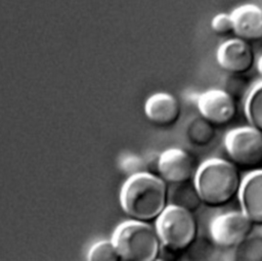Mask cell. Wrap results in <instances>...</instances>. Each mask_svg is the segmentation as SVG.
<instances>
[{
  "label": "cell",
  "mask_w": 262,
  "mask_h": 261,
  "mask_svg": "<svg viewBox=\"0 0 262 261\" xmlns=\"http://www.w3.org/2000/svg\"><path fill=\"white\" fill-rule=\"evenodd\" d=\"M88 259L90 261H119L120 256L111 238L95 243L88 252Z\"/></svg>",
  "instance_id": "obj_17"
},
{
  "label": "cell",
  "mask_w": 262,
  "mask_h": 261,
  "mask_svg": "<svg viewBox=\"0 0 262 261\" xmlns=\"http://www.w3.org/2000/svg\"><path fill=\"white\" fill-rule=\"evenodd\" d=\"M111 238L122 261H156L160 258L162 242L149 222L124 221L116 227Z\"/></svg>",
  "instance_id": "obj_3"
},
{
  "label": "cell",
  "mask_w": 262,
  "mask_h": 261,
  "mask_svg": "<svg viewBox=\"0 0 262 261\" xmlns=\"http://www.w3.org/2000/svg\"><path fill=\"white\" fill-rule=\"evenodd\" d=\"M230 14L237 38L250 43L262 40V8L260 6L252 3L243 4L235 7Z\"/></svg>",
  "instance_id": "obj_11"
},
{
  "label": "cell",
  "mask_w": 262,
  "mask_h": 261,
  "mask_svg": "<svg viewBox=\"0 0 262 261\" xmlns=\"http://www.w3.org/2000/svg\"><path fill=\"white\" fill-rule=\"evenodd\" d=\"M200 115L214 126H225L237 115V101L224 89H210L198 97Z\"/></svg>",
  "instance_id": "obj_7"
},
{
  "label": "cell",
  "mask_w": 262,
  "mask_h": 261,
  "mask_svg": "<svg viewBox=\"0 0 262 261\" xmlns=\"http://www.w3.org/2000/svg\"><path fill=\"white\" fill-rule=\"evenodd\" d=\"M203 205L222 208L238 195L243 179L237 167L224 159L213 158L204 162L193 178Z\"/></svg>",
  "instance_id": "obj_2"
},
{
  "label": "cell",
  "mask_w": 262,
  "mask_h": 261,
  "mask_svg": "<svg viewBox=\"0 0 262 261\" xmlns=\"http://www.w3.org/2000/svg\"><path fill=\"white\" fill-rule=\"evenodd\" d=\"M184 133L188 143L198 147L208 146L216 138L215 126L201 115L187 122Z\"/></svg>",
  "instance_id": "obj_14"
},
{
  "label": "cell",
  "mask_w": 262,
  "mask_h": 261,
  "mask_svg": "<svg viewBox=\"0 0 262 261\" xmlns=\"http://www.w3.org/2000/svg\"><path fill=\"white\" fill-rule=\"evenodd\" d=\"M144 159L145 172L159 176V159L160 154H150Z\"/></svg>",
  "instance_id": "obj_20"
},
{
  "label": "cell",
  "mask_w": 262,
  "mask_h": 261,
  "mask_svg": "<svg viewBox=\"0 0 262 261\" xmlns=\"http://www.w3.org/2000/svg\"><path fill=\"white\" fill-rule=\"evenodd\" d=\"M216 59L224 72L232 75H247L256 61L250 42L241 38L224 41L217 49Z\"/></svg>",
  "instance_id": "obj_8"
},
{
  "label": "cell",
  "mask_w": 262,
  "mask_h": 261,
  "mask_svg": "<svg viewBox=\"0 0 262 261\" xmlns=\"http://www.w3.org/2000/svg\"><path fill=\"white\" fill-rule=\"evenodd\" d=\"M255 224L243 211H230L216 216L210 223L213 242L225 249H233L251 233Z\"/></svg>",
  "instance_id": "obj_6"
},
{
  "label": "cell",
  "mask_w": 262,
  "mask_h": 261,
  "mask_svg": "<svg viewBox=\"0 0 262 261\" xmlns=\"http://www.w3.org/2000/svg\"><path fill=\"white\" fill-rule=\"evenodd\" d=\"M238 198L242 211L255 225L262 226V170L253 171L243 180Z\"/></svg>",
  "instance_id": "obj_12"
},
{
  "label": "cell",
  "mask_w": 262,
  "mask_h": 261,
  "mask_svg": "<svg viewBox=\"0 0 262 261\" xmlns=\"http://www.w3.org/2000/svg\"><path fill=\"white\" fill-rule=\"evenodd\" d=\"M119 199L128 217L151 223L169 205V185L158 175L138 172L126 179Z\"/></svg>",
  "instance_id": "obj_1"
},
{
  "label": "cell",
  "mask_w": 262,
  "mask_h": 261,
  "mask_svg": "<svg viewBox=\"0 0 262 261\" xmlns=\"http://www.w3.org/2000/svg\"><path fill=\"white\" fill-rule=\"evenodd\" d=\"M169 205L186 209L192 213L196 212L203 205L201 195L193 180L169 185Z\"/></svg>",
  "instance_id": "obj_13"
},
{
  "label": "cell",
  "mask_w": 262,
  "mask_h": 261,
  "mask_svg": "<svg viewBox=\"0 0 262 261\" xmlns=\"http://www.w3.org/2000/svg\"><path fill=\"white\" fill-rule=\"evenodd\" d=\"M155 227L166 248L176 252L187 250L198 237V222L192 212L168 205L155 221Z\"/></svg>",
  "instance_id": "obj_4"
},
{
  "label": "cell",
  "mask_w": 262,
  "mask_h": 261,
  "mask_svg": "<svg viewBox=\"0 0 262 261\" xmlns=\"http://www.w3.org/2000/svg\"><path fill=\"white\" fill-rule=\"evenodd\" d=\"M245 112L250 125L262 132V82L256 85L247 96Z\"/></svg>",
  "instance_id": "obj_16"
},
{
  "label": "cell",
  "mask_w": 262,
  "mask_h": 261,
  "mask_svg": "<svg viewBox=\"0 0 262 261\" xmlns=\"http://www.w3.org/2000/svg\"><path fill=\"white\" fill-rule=\"evenodd\" d=\"M211 30L220 37L235 35L234 23L230 13H218L211 19Z\"/></svg>",
  "instance_id": "obj_19"
},
{
  "label": "cell",
  "mask_w": 262,
  "mask_h": 261,
  "mask_svg": "<svg viewBox=\"0 0 262 261\" xmlns=\"http://www.w3.org/2000/svg\"><path fill=\"white\" fill-rule=\"evenodd\" d=\"M195 172V161L185 149L171 147L160 154L159 176L168 185L193 180Z\"/></svg>",
  "instance_id": "obj_9"
},
{
  "label": "cell",
  "mask_w": 262,
  "mask_h": 261,
  "mask_svg": "<svg viewBox=\"0 0 262 261\" xmlns=\"http://www.w3.org/2000/svg\"><path fill=\"white\" fill-rule=\"evenodd\" d=\"M232 259L235 261H262V234L251 233L235 248Z\"/></svg>",
  "instance_id": "obj_15"
},
{
  "label": "cell",
  "mask_w": 262,
  "mask_h": 261,
  "mask_svg": "<svg viewBox=\"0 0 262 261\" xmlns=\"http://www.w3.org/2000/svg\"><path fill=\"white\" fill-rule=\"evenodd\" d=\"M250 87V80L246 75L228 74L224 81V90L237 102L247 95Z\"/></svg>",
  "instance_id": "obj_18"
},
{
  "label": "cell",
  "mask_w": 262,
  "mask_h": 261,
  "mask_svg": "<svg viewBox=\"0 0 262 261\" xmlns=\"http://www.w3.org/2000/svg\"><path fill=\"white\" fill-rule=\"evenodd\" d=\"M147 120L158 127H171L181 117V104L176 96L168 92H157L144 103Z\"/></svg>",
  "instance_id": "obj_10"
},
{
  "label": "cell",
  "mask_w": 262,
  "mask_h": 261,
  "mask_svg": "<svg viewBox=\"0 0 262 261\" xmlns=\"http://www.w3.org/2000/svg\"><path fill=\"white\" fill-rule=\"evenodd\" d=\"M224 147L236 167L253 169L262 165V132L253 126L230 130L224 138Z\"/></svg>",
  "instance_id": "obj_5"
},
{
  "label": "cell",
  "mask_w": 262,
  "mask_h": 261,
  "mask_svg": "<svg viewBox=\"0 0 262 261\" xmlns=\"http://www.w3.org/2000/svg\"><path fill=\"white\" fill-rule=\"evenodd\" d=\"M257 70H258V73L260 74V76L262 77V55L259 57V59L257 61Z\"/></svg>",
  "instance_id": "obj_21"
}]
</instances>
